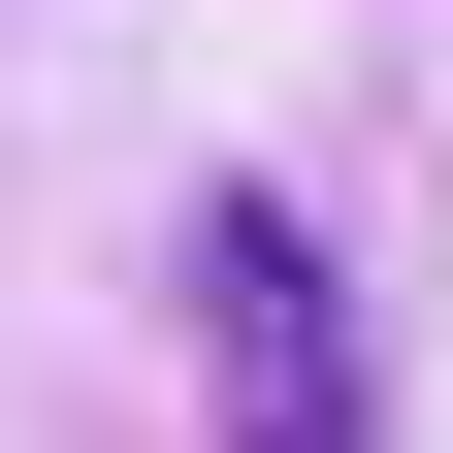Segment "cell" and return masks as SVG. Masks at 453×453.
Listing matches in <instances>:
<instances>
[{"instance_id": "6da1fadb", "label": "cell", "mask_w": 453, "mask_h": 453, "mask_svg": "<svg viewBox=\"0 0 453 453\" xmlns=\"http://www.w3.org/2000/svg\"><path fill=\"white\" fill-rule=\"evenodd\" d=\"M195 324H226V453H357V292H324L259 195L195 226Z\"/></svg>"}]
</instances>
